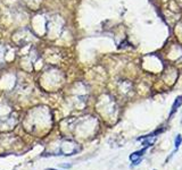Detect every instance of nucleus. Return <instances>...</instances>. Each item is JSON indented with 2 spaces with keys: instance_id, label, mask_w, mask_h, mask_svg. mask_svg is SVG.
<instances>
[{
  "instance_id": "f257e3e1",
  "label": "nucleus",
  "mask_w": 182,
  "mask_h": 170,
  "mask_svg": "<svg viewBox=\"0 0 182 170\" xmlns=\"http://www.w3.org/2000/svg\"><path fill=\"white\" fill-rule=\"evenodd\" d=\"M181 104H182V97L180 95V97H177V98L174 100V103H173V106H172V110H171V112H170V116H172L173 113L175 112L177 109L180 108Z\"/></svg>"
},
{
  "instance_id": "f03ea898",
  "label": "nucleus",
  "mask_w": 182,
  "mask_h": 170,
  "mask_svg": "<svg viewBox=\"0 0 182 170\" xmlns=\"http://www.w3.org/2000/svg\"><path fill=\"white\" fill-rule=\"evenodd\" d=\"M146 148H143L142 150H140V151H137V152H133L132 154L130 155V160L131 161H137V160H140V158L143 155V153L146 152Z\"/></svg>"
},
{
  "instance_id": "7ed1b4c3",
  "label": "nucleus",
  "mask_w": 182,
  "mask_h": 170,
  "mask_svg": "<svg viewBox=\"0 0 182 170\" xmlns=\"http://www.w3.org/2000/svg\"><path fill=\"white\" fill-rule=\"evenodd\" d=\"M182 143V136L181 135H177V139H175V149H179V146L181 145Z\"/></svg>"
},
{
  "instance_id": "20e7f679",
  "label": "nucleus",
  "mask_w": 182,
  "mask_h": 170,
  "mask_svg": "<svg viewBox=\"0 0 182 170\" xmlns=\"http://www.w3.org/2000/svg\"><path fill=\"white\" fill-rule=\"evenodd\" d=\"M47 170H57V169H51V168H50V169H47Z\"/></svg>"
}]
</instances>
